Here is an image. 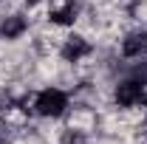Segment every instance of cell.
<instances>
[{
	"instance_id": "obj_1",
	"label": "cell",
	"mask_w": 147,
	"mask_h": 144,
	"mask_svg": "<svg viewBox=\"0 0 147 144\" xmlns=\"http://www.w3.org/2000/svg\"><path fill=\"white\" fill-rule=\"evenodd\" d=\"M65 105H68L65 93H62V90H57V88L42 90V93L37 96V102H34V108H37L40 116H59V113L65 110Z\"/></svg>"
},
{
	"instance_id": "obj_2",
	"label": "cell",
	"mask_w": 147,
	"mask_h": 144,
	"mask_svg": "<svg viewBox=\"0 0 147 144\" xmlns=\"http://www.w3.org/2000/svg\"><path fill=\"white\" fill-rule=\"evenodd\" d=\"M139 79H127V82H122L119 88H116V102L122 105V108H130V105H139Z\"/></svg>"
},
{
	"instance_id": "obj_3",
	"label": "cell",
	"mask_w": 147,
	"mask_h": 144,
	"mask_svg": "<svg viewBox=\"0 0 147 144\" xmlns=\"http://www.w3.org/2000/svg\"><path fill=\"white\" fill-rule=\"evenodd\" d=\"M88 51H91V45H88L82 37H76V34L68 37V40H65V45H62V57H65L68 62H76L79 57H85Z\"/></svg>"
},
{
	"instance_id": "obj_4",
	"label": "cell",
	"mask_w": 147,
	"mask_h": 144,
	"mask_svg": "<svg viewBox=\"0 0 147 144\" xmlns=\"http://www.w3.org/2000/svg\"><path fill=\"white\" fill-rule=\"evenodd\" d=\"M122 51H125V57H142V54H147V31L130 34L127 40H125V45H122Z\"/></svg>"
},
{
	"instance_id": "obj_5",
	"label": "cell",
	"mask_w": 147,
	"mask_h": 144,
	"mask_svg": "<svg viewBox=\"0 0 147 144\" xmlns=\"http://www.w3.org/2000/svg\"><path fill=\"white\" fill-rule=\"evenodd\" d=\"M23 31H26V20L17 17V14H14V17H9L3 26H0V34L6 37V40H14V37H20Z\"/></svg>"
},
{
	"instance_id": "obj_6",
	"label": "cell",
	"mask_w": 147,
	"mask_h": 144,
	"mask_svg": "<svg viewBox=\"0 0 147 144\" xmlns=\"http://www.w3.org/2000/svg\"><path fill=\"white\" fill-rule=\"evenodd\" d=\"M74 14H76V6L68 0V3H62L59 9H54V11H51V20H54V23H59V26H68V23H74Z\"/></svg>"
},
{
	"instance_id": "obj_7",
	"label": "cell",
	"mask_w": 147,
	"mask_h": 144,
	"mask_svg": "<svg viewBox=\"0 0 147 144\" xmlns=\"http://www.w3.org/2000/svg\"><path fill=\"white\" fill-rule=\"evenodd\" d=\"M62 141H65V144H76V141H79V136H71V133H65V139H62Z\"/></svg>"
}]
</instances>
